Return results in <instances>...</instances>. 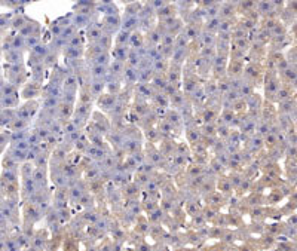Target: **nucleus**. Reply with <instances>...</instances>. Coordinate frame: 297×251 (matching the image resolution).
<instances>
[{
	"label": "nucleus",
	"mask_w": 297,
	"mask_h": 251,
	"mask_svg": "<svg viewBox=\"0 0 297 251\" xmlns=\"http://www.w3.org/2000/svg\"><path fill=\"white\" fill-rule=\"evenodd\" d=\"M92 75H94V77H97L98 80H101L103 77L107 75L106 67H103V66H95V67L92 68Z\"/></svg>",
	"instance_id": "obj_1"
},
{
	"label": "nucleus",
	"mask_w": 297,
	"mask_h": 251,
	"mask_svg": "<svg viewBox=\"0 0 297 251\" xmlns=\"http://www.w3.org/2000/svg\"><path fill=\"white\" fill-rule=\"evenodd\" d=\"M33 54L37 55V57H39V60H40L42 57H46V55H48V49H46V46H39V45H36L34 49H33Z\"/></svg>",
	"instance_id": "obj_2"
},
{
	"label": "nucleus",
	"mask_w": 297,
	"mask_h": 251,
	"mask_svg": "<svg viewBox=\"0 0 297 251\" xmlns=\"http://www.w3.org/2000/svg\"><path fill=\"white\" fill-rule=\"evenodd\" d=\"M11 157L14 159L15 162H16V161H22V159H25V153H24L22 150L15 149L14 152H12V155H11Z\"/></svg>",
	"instance_id": "obj_3"
},
{
	"label": "nucleus",
	"mask_w": 297,
	"mask_h": 251,
	"mask_svg": "<svg viewBox=\"0 0 297 251\" xmlns=\"http://www.w3.org/2000/svg\"><path fill=\"white\" fill-rule=\"evenodd\" d=\"M103 88H104V83H103L101 80H95L94 83H92V92H94V94H100L103 91Z\"/></svg>",
	"instance_id": "obj_4"
},
{
	"label": "nucleus",
	"mask_w": 297,
	"mask_h": 251,
	"mask_svg": "<svg viewBox=\"0 0 297 251\" xmlns=\"http://www.w3.org/2000/svg\"><path fill=\"white\" fill-rule=\"evenodd\" d=\"M12 49H16V48H21L24 46V37H21V36H16L14 39V42H12Z\"/></svg>",
	"instance_id": "obj_5"
},
{
	"label": "nucleus",
	"mask_w": 297,
	"mask_h": 251,
	"mask_svg": "<svg viewBox=\"0 0 297 251\" xmlns=\"http://www.w3.org/2000/svg\"><path fill=\"white\" fill-rule=\"evenodd\" d=\"M122 68H123V66H122V61H113V64H112V71L113 73H121Z\"/></svg>",
	"instance_id": "obj_6"
},
{
	"label": "nucleus",
	"mask_w": 297,
	"mask_h": 251,
	"mask_svg": "<svg viewBox=\"0 0 297 251\" xmlns=\"http://www.w3.org/2000/svg\"><path fill=\"white\" fill-rule=\"evenodd\" d=\"M107 61H108V55L107 54L98 55V58H97V64H98V66H103V67H104V64H107Z\"/></svg>",
	"instance_id": "obj_7"
},
{
	"label": "nucleus",
	"mask_w": 297,
	"mask_h": 251,
	"mask_svg": "<svg viewBox=\"0 0 297 251\" xmlns=\"http://www.w3.org/2000/svg\"><path fill=\"white\" fill-rule=\"evenodd\" d=\"M128 36H129L128 31H125V30H123V31H121V33H119V39H117V43H126V42H128Z\"/></svg>",
	"instance_id": "obj_8"
},
{
	"label": "nucleus",
	"mask_w": 297,
	"mask_h": 251,
	"mask_svg": "<svg viewBox=\"0 0 297 251\" xmlns=\"http://www.w3.org/2000/svg\"><path fill=\"white\" fill-rule=\"evenodd\" d=\"M31 168H33V167H31L30 163H25V165L22 167V172H24V176L27 177V178H30V176H31V171H33Z\"/></svg>",
	"instance_id": "obj_9"
},
{
	"label": "nucleus",
	"mask_w": 297,
	"mask_h": 251,
	"mask_svg": "<svg viewBox=\"0 0 297 251\" xmlns=\"http://www.w3.org/2000/svg\"><path fill=\"white\" fill-rule=\"evenodd\" d=\"M49 135H51V132H49L48 129H45V128H43V129L40 128V129H39V132H37V137H39V138H43V140H46Z\"/></svg>",
	"instance_id": "obj_10"
},
{
	"label": "nucleus",
	"mask_w": 297,
	"mask_h": 251,
	"mask_svg": "<svg viewBox=\"0 0 297 251\" xmlns=\"http://www.w3.org/2000/svg\"><path fill=\"white\" fill-rule=\"evenodd\" d=\"M55 104H57V98H54V97H49V98L46 100V103H45V107L49 109V107H54Z\"/></svg>",
	"instance_id": "obj_11"
},
{
	"label": "nucleus",
	"mask_w": 297,
	"mask_h": 251,
	"mask_svg": "<svg viewBox=\"0 0 297 251\" xmlns=\"http://www.w3.org/2000/svg\"><path fill=\"white\" fill-rule=\"evenodd\" d=\"M27 45H31V46H36V45H37V37H34V36H31V37H30V36H28V39H27Z\"/></svg>",
	"instance_id": "obj_12"
},
{
	"label": "nucleus",
	"mask_w": 297,
	"mask_h": 251,
	"mask_svg": "<svg viewBox=\"0 0 297 251\" xmlns=\"http://www.w3.org/2000/svg\"><path fill=\"white\" fill-rule=\"evenodd\" d=\"M132 24H137V20H135V18H128L123 27H125V28H129V27H132Z\"/></svg>",
	"instance_id": "obj_13"
},
{
	"label": "nucleus",
	"mask_w": 297,
	"mask_h": 251,
	"mask_svg": "<svg viewBox=\"0 0 297 251\" xmlns=\"http://www.w3.org/2000/svg\"><path fill=\"white\" fill-rule=\"evenodd\" d=\"M21 31H22V34H24V36H25V34H27V33H30V31H31V27H30V25H28V27L22 28V30H21Z\"/></svg>",
	"instance_id": "obj_14"
},
{
	"label": "nucleus",
	"mask_w": 297,
	"mask_h": 251,
	"mask_svg": "<svg viewBox=\"0 0 297 251\" xmlns=\"http://www.w3.org/2000/svg\"><path fill=\"white\" fill-rule=\"evenodd\" d=\"M2 88H3V80L0 79V89H2Z\"/></svg>",
	"instance_id": "obj_15"
}]
</instances>
